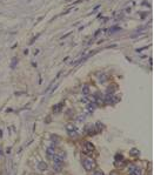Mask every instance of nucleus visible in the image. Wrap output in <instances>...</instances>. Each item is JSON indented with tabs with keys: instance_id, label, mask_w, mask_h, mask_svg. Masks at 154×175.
Instances as JSON below:
<instances>
[{
	"instance_id": "13",
	"label": "nucleus",
	"mask_w": 154,
	"mask_h": 175,
	"mask_svg": "<svg viewBox=\"0 0 154 175\" xmlns=\"http://www.w3.org/2000/svg\"><path fill=\"white\" fill-rule=\"evenodd\" d=\"M82 93H84V95H88L90 94V87L86 85L84 86V88H82Z\"/></svg>"
},
{
	"instance_id": "4",
	"label": "nucleus",
	"mask_w": 154,
	"mask_h": 175,
	"mask_svg": "<svg viewBox=\"0 0 154 175\" xmlns=\"http://www.w3.org/2000/svg\"><path fill=\"white\" fill-rule=\"evenodd\" d=\"M95 107H96L95 102H88V103L86 105V109H87L88 113H93V112L95 111Z\"/></svg>"
},
{
	"instance_id": "2",
	"label": "nucleus",
	"mask_w": 154,
	"mask_h": 175,
	"mask_svg": "<svg viewBox=\"0 0 154 175\" xmlns=\"http://www.w3.org/2000/svg\"><path fill=\"white\" fill-rule=\"evenodd\" d=\"M94 149H95V147L93 146L92 142H90V141H85L84 142V153L85 154H91Z\"/></svg>"
},
{
	"instance_id": "8",
	"label": "nucleus",
	"mask_w": 154,
	"mask_h": 175,
	"mask_svg": "<svg viewBox=\"0 0 154 175\" xmlns=\"http://www.w3.org/2000/svg\"><path fill=\"white\" fill-rule=\"evenodd\" d=\"M46 168H47V164L45 163V162H39V164H38V169L39 170H46Z\"/></svg>"
},
{
	"instance_id": "12",
	"label": "nucleus",
	"mask_w": 154,
	"mask_h": 175,
	"mask_svg": "<svg viewBox=\"0 0 154 175\" xmlns=\"http://www.w3.org/2000/svg\"><path fill=\"white\" fill-rule=\"evenodd\" d=\"M62 106H64L62 103H59V105H57V106H54V107H53V112H54V113H57V112H60V111H61V108H62Z\"/></svg>"
},
{
	"instance_id": "9",
	"label": "nucleus",
	"mask_w": 154,
	"mask_h": 175,
	"mask_svg": "<svg viewBox=\"0 0 154 175\" xmlns=\"http://www.w3.org/2000/svg\"><path fill=\"white\" fill-rule=\"evenodd\" d=\"M51 140H52V146H55V145H58L59 141H60V139L57 138V136H54V135H52V136H51Z\"/></svg>"
},
{
	"instance_id": "7",
	"label": "nucleus",
	"mask_w": 154,
	"mask_h": 175,
	"mask_svg": "<svg viewBox=\"0 0 154 175\" xmlns=\"http://www.w3.org/2000/svg\"><path fill=\"white\" fill-rule=\"evenodd\" d=\"M66 131H67V133L75 132V131H77V127H75V125H73V123H67V125H66Z\"/></svg>"
},
{
	"instance_id": "6",
	"label": "nucleus",
	"mask_w": 154,
	"mask_h": 175,
	"mask_svg": "<svg viewBox=\"0 0 154 175\" xmlns=\"http://www.w3.org/2000/svg\"><path fill=\"white\" fill-rule=\"evenodd\" d=\"M55 154V149H54V146H51L46 149V155L47 158H53V155Z\"/></svg>"
},
{
	"instance_id": "3",
	"label": "nucleus",
	"mask_w": 154,
	"mask_h": 175,
	"mask_svg": "<svg viewBox=\"0 0 154 175\" xmlns=\"http://www.w3.org/2000/svg\"><path fill=\"white\" fill-rule=\"evenodd\" d=\"M128 172L129 173H134L135 175H141V169L139 167H137V166H129Z\"/></svg>"
},
{
	"instance_id": "19",
	"label": "nucleus",
	"mask_w": 154,
	"mask_h": 175,
	"mask_svg": "<svg viewBox=\"0 0 154 175\" xmlns=\"http://www.w3.org/2000/svg\"><path fill=\"white\" fill-rule=\"evenodd\" d=\"M129 175H135V174L134 173H129Z\"/></svg>"
},
{
	"instance_id": "16",
	"label": "nucleus",
	"mask_w": 154,
	"mask_h": 175,
	"mask_svg": "<svg viewBox=\"0 0 154 175\" xmlns=\"http://www.w3.org/2000/svg\"><path fill=\"white\" fill-rule=\"evenodd\" d=\"M60 169H61V166L54 164V170H55V172H60Z\"/></svg>"
},
{
	"instance_id": "15",
	"label": "nucleus",
	"mask_w": 154,
	"mask_h": 175,
	"mask_svg": "<svg viewBox=\"0 0 154 175\" xmlns=\"http://www.w3.org/2000/svg\"><path fill=\"white\" fill-rule=\"evenodd\" d=\"M55 154L58 156H60V158H62V159H65V156H66V153H65L64 150H58V152H55Z\"/></svg>"
},
{
	"instance_id": "5",
	"label": "nucleus",
	"mask_w": 154,
	"mask_h": 175,
	"mask_svg": "<svg viewBox=\"0 0 154 175\" xmlns=\"http://www.w3.org/2000/svg\"><path fill=\"white\" fill-rule=\"evenodd\" d=\"M53 161H54V164L61 166V164H62V162H64V159H62V158H60V156H58L57 154H54V155H53Z\"/></svg>"
},
{
	"instance_id": "1",
	"label": "nucleus",
	"mask_w": 154,
	"mask_h": 175,
	"mask_svg": "<svg viewBox=\"0 0 154 175\" xmlns=\"http://www.w3.org/2000/svg\"><path fill=\"white\" fill-rule=\"evenodd\" d=\"M82 167L85 168V170L91 172L95 168V162L90 158H85V159H82Z\"/></svg>"
},
{
	"instance_id": "18",
	"label": "nucleus",
	"mask_w": 154,
	"mask_h": 175,
	"mask_svg": "<svg viewBox=\"0 0 154 175\" xmlns=\"http://www.w3.org/2000/svg\"><path fill=\"white\" fill-rule=\"evenodd\" d=\"M6 153H7V154L11 153V148H7V149H6Z\"/></svg>"
},
{
	"instance_id": "10",
	"label": "nucleus",
	"mask_w": 154,
	"mask_h": 175,
	"mask_svg": "<svg viewBox=\"0 0 154 175\" xmlns=\"http://www.w3.org/2000/svg\"><path fill=\"white\" fill-rule=\"evenodd\" d=\"M114 160H115V162H122L123 161V156H122L121 154H117L115 156H114Z\"/></svg>"
},
{
	"instance_id": "11",
	"label": "nucleus",
	"mask_w": 154,
	"mask_h": 175,
	"mask_svg": "<svg viewBox=\"0 0 154 175\" xmlns=\"http://www.w3.org/2000/svg\"><path fill=\"white\" fill-rule=\"evenodd\" d=\"M129 154H131L132 156H138L139 154H140V152H139V149H137V148H132L131 152H129Z\"/></svg>"
},
{
	"instance_id": "17",
	"label": "nucleus",
	"mask_w": 154,
	"mask_h": 175,
	"mask_svg": "<svg viewBox=\"0 0 154 175\" xmlns=\"http://www.w3.org/2000/svg\"><path fill=\"white\" fill-rule=\"evenodd\" d=\"M93 175H105V174H104L102 172H95V173H94Z\"/></svg>"
},
{
	"instance_id": "14",
	"label": "nucleus",
	"mask_w": 154,
	"mask_h": 175,
	"mask_svg": "<svg viewBox=\"0 0 154 175\" xmlns=\"http://www.w3.org/2000/svg\"><path fill=\"white\" fill-rule=\"evenodd\" d=\"M86 119V114H80L79 117H77V122H82Z\"/></svg>"
}]
</instances>
